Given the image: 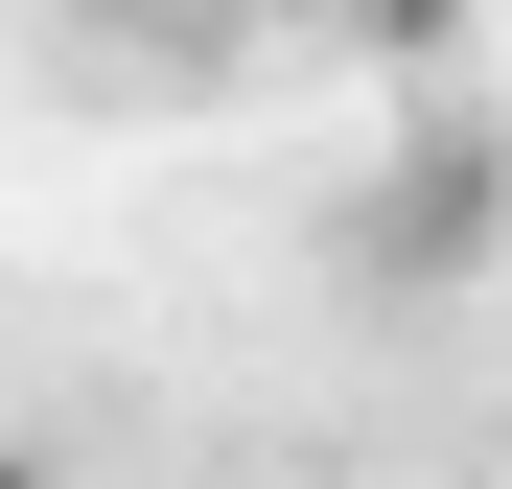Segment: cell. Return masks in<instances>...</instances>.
Here are the masks:
<instances>
[{"instance_id":"6da1fadb","label":"cell","mask_w":512,"mask_h":489,"mask_svg":"<svg viewBox=\"0 0 512 489\" xmlns=\"http://www.w3.org/2000/svg\"><path fill=\"white\" fill-rule=\"evenodd\" d=\"M0 489H70V466H24V443H0Z\"/></svg>"}]
</instances>
